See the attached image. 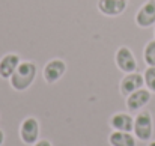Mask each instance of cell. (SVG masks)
<instances>
[{"label": "cell", "instance_id": "obj_6", "mask_svg": "<svg viewBox=\"0 0 155 146\" xmlns=\"http://www.w3.org/2000/svg\"><path fill=\"white\" fill-rule=\"evenodd\" d=\"M134 21L139 27L148 29L155 26V0H146L136 12Z\"/></svg>", "mask_w": 155, "mask_h": 146}, {"label": "cell", "instance_id": "obj_5", "mask_svg": "<svg viewBox=\"0 0 155 146\" xmlns=\"http://www.w3.org/2000/svg\"><path fill=\"white\" fill-rule=\"evenodd\" d=\"M66 72V63L62 59H51L45 63L42 69V77L47 85H54L57 83Z\"/></svg>", "mask_w": 155, "mask_h": 146}, {"label": "cell", "instance_id": "obj_4", "mask_svg": "<svg viewBox=\"0 0 155 146\" xmlns=\"http://www.w3.org/2000/svg\"><path fill=\"white\" fill-rule=\"evenodd\" d=\"M114 63L119 68V71H122L124 74H131V72L137 71V60H136V56L130 47L122 45L116 50Z\"/></svg>", "mask_w": 155, "mask_h": 146}, {"label": "cell", "instance_id": "obj_18", "mask_svg": "<svg viewBox=\"0 0 155 146\" xmlns=\"http://www.w3.org/2000/svg\"><path fill=\"white\" fill-rule=\"evenodd\" d=\"M154 36H155V29H154Z\"/></svg>", "mask_w": 155, "mask_h": 146}, {"label": "cell", "instance_id": "obj_7", "mask_svg": "<svg viewBox=\"0 0 155 146\" xmlns=\"http://www.w3.org/2000/svg\"><path fill=\"white\" fill-rule=\"evenodd\" d=\"M145 86V78H143V74H139V72H131V74H125L119 83V91L124 97H128L131 95L133 92L142 89Z\"/></svg>", "mask_w": 155, "mask_h": 146}, {"label": "cell", "instance_id": "obj_13", "mask_svg": "<svg viewBox=\"0 0 155 146\" xmlns=\"http://www.w3.org/2000/svg\"><path fill=\"white\" fill-rule=\"evenodd\" d=\"M143 60L148 66H155V39H151L143 48Z\"/></svg>", "mask_w": 155, "mask_h": 146}, {"label": "cell", "instance_id": "obj_2", "mask_svg": "<svg viewBox=\"0 0 155 146\" xmlns=\"http://www.w3.org/2000/svg\"><path fill=\"white\" fill-rule=\"evenodd\" d=\"M134 136L140 142H149L152 139L154 133V124H152V114L148 110H142L134 118Z\"/></svg>", "mask_w": 155, "mask_h": 146}, {"label": "cell", "instance_id": "obj_15", "mask_svg": "<svg viewBox=\"0 0 155 146\" xmlns=\"http://www.w3.org/2000/svg\"><path fill=\"white\" fill-rule=\"evenodd\" d=\"M32 146H53V145H51V142H48V140H38L35 145H32Z\"/></svg>", "mask_w": 155, "mask_h": 146}, {"label": "cell", "instance_id": "obj_14", "mask_svg": "<svg viewBox=\"0 0 155 146\" xmlns=\"http://www.w3.org/2000/svg\"><path fill=\"white\" fill-rule=\"evenodd\" d=\"M143 78H145L146 89H149L152 94H155V66L146 68V71L143 72Z\"/></svg>", "mask_w": 155, "mask_h": 146}, {"label": "cell", "instance_id": "obj_8", "mask_svg": "<svg viewBox=\"0 0 155 146\" xmlns=\"http://www.w3.org/2000/svg\"><path fill=\"white\" fill-rule=\"evenodd\" d=\"M151 97H152V92L146 88H142V89H139L127 97L125 105L130 111H139L151 101Z\"/></svg>", "mask_w": 155, "mask_h": 146}, {"label": "cell", "instance_id": "obj_17", "mask_svg": "<svg viewBox=\"0 0 155 146\" xmlns=\"http://www.w3.org/2000/svg\"><path fill=\"white\" fill-rule=\"evenodd\" d=\"M148 146H155V142H149V143H148Z\"/></svg>", "mask_w": 155, "mask_h": 146}, {"label": "cell", "instance_id": "obj_3", "mask_svg": "<svg viewBox=\"0 0 155 146\" xmlns=\"http://www.w3.org/2000/svg\"><path fill=\"white\" fill-rule=\"evenodd\" d=\"M39 133H41V128H39V122L36 118L33 116H29V118H24L20 124V139L24 145H35L38 140H39Z\"/></svg>", "mask_w": 155, "mask_h": 146}, {"label": "cell", "instance_id": "obj_1", "mask_svg": "<svg viewBox=\"0 0 155 146\" xmlns=\"http://www.w3.org/2000/svg\"><path fill=\"white\" fill-rule=\"evenodd\" d=\"M36 74H38V66L35 62L32 60H21L18 68L15 69V72L12 74V77L9 78V83H11V88L17 92H24L27 91L35 78H36Z\"/></svg>", "mask_w": 155, "mask_h": 146}, {"label": "cell", "instance_id": "obj_10", "mask_svg": "<svg viewBox=\"0 0 155 146\" xmlns=\"http://www.w3.org/2000/svg\"><path fill=\"white\" fill-rule=\"evenodd\" d=\"M128 0H98L97 8L105 17H117L125 12Z\"/></svg>", "mask_w": 155, "mask_h": 146}, {"label": "cell", "instance_id": "obj_16", "mask_svg": "<svg viewBox=\"0 0 155 146\" xmlns=\"http://www.w3.org/2000/svg\"><path fill=\"white\" fill-rule=\"evenodd\" d=\"M3 143H5V133L0 130V146L3 145Z\"/></svg>", "mask_w": 155, "mask_h": 146}, {"label": "cell", "instance_id": "obj_9", "mask_svg": "<svg viewBox=\"0 0 155 146\" xmlns=\"http://www.w3.org/2000/svg\"><path fill=\"white\" fill-rule=\"evenodd\" d=\"M108 125L113 131H125V133H133L134 130V118L130 113L125 111H117L110 116Z\"/></svg>", "mask_w": 155, "mask_h": 146}, {"label": "cell", "instance_id": "obj_12", "mask_svg": "<svg viewBox=\"0 0 155 146\" xmlns=\"http://www.w3.org/2000/svg\"><path fill=\"white\" fill-rule=\"evenodd\" d=\"M136 136L125 131H113L108 136L110 146H137Z\"/></svg>", "mask_w": 155, "mask_h": 146}, {"label": "cell", "instance_id": "obj_11", "mask_svg": "<svg viewBox=\"0 0 155 146\" xmlns=\"http://www.w3.org/2000/svg\"><path fill=\"white\" fill-rule=\"evenodd\" d=\"M21 62V57L17 53H6L5 56L0 57V78L9 80L15 69L18 68Z\"/></svg>", "mask_w": 155, "mask_h": 146}]
</instances>
